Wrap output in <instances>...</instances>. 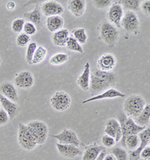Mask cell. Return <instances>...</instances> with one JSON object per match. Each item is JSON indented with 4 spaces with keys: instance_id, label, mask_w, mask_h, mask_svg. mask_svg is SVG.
<instances>
[{
    "instance_id": "7dc6e473",
    "label": "cell",
    "mask_w": 150,
    "mask_h": 160,
    "mask_svg": "<svg viewBox=\"0 0 150 160\" xmlns=\"http://www.w3.org/2000/svg\"><path fill=\"white\" fill-rule=\"evenodd\" d=\"M0 108H1V105H0Z\"/></svg>"
},
{
    "instance_id": "7a4b0ae2",
    "label": "cell",
    "mask_w": 150,
    "mask_h": 160,
    "mask_svg": "<svg viewBox=\"0 0 150 160\" xmlns=\"http://www.w3.org/2000/svg\"><path fill=\"white\" fill-rule=\"evenodd\" d=\"M146 105V99L138 94H132L125 98L123 103L124 113L128 117L134 119Z\"/></svg>"
},
{
    "instance_id": "d4e9b609",
    "label": "cell",
    "mask_w": 150,
    "mask_h": 160,
    "mask_svg": "<svg viewBox=\"0 0 150 160\" xmlns=\"http://www.w3.org/2000/svg\"><path fill=\"white\" fill-rule=\"evenodd\" d=\"M46 26L47 29L51 32L60 30L64 26V19L61 16H52L47 18Z\"/></svg>"
},
{
    "instance_id": "8992f818",
    "label": "cell",
    "mask_w": 150,
    "mask_h": 160,
    "mask_svg": "<svg viewBox=\"0 0 150 160\" xmlns=\"http://www.w3.org/2000/svg\"><path fill=\"white\" fill-rule=\"evenodd\" d=\"M17 141L20 148L27 151H31L36 149L38 146L36 140L29 132L27 125L21 122L19 123V126H18Z\"/></svg>"
},
{
    "instance_id": "4316f807",
    "label": "cell",
    "mask_w": 150,
    "mask_h": 160,
    "mask_svg": "<svg viewBox=\"0 0 150 160\" xmlns=\"http://www.w3.org/2000/svg\"><path fill=\"white\" fill-rule=\"evenodd\" d=\"M47 54V50L44 46L39 45L37 47V49L35 52L34 56L31 62V65H37L43 62L44 59L46 58Z\"/></svg>"
},
{
    "instance_id": "277c9868",
    "label": "cell",
    "mask_w": 150,
    "mask_h": 160,
    "mask_svg": "<svg viewBox=\"0 0 150 160\" xmlns=\"http://www.w3.org/2000/svg\"><path fill=\"white\" fill-rule=\"evenodd\" d=\"M100 38L110 48H113L117 44L119 38L118 28L109 21H104L100 26Z\"/></svg>"
},
{
    "instance_id": "b9f144b4",
    "label": "cell",
    "mask_w": 150,
    "mask_h": 160,
    "mask_svg": "<svg viewBox=\"0 0 150 160\" xmlns=\"http://www.w3.org/2000/svg\"><path fill=\"white\" fill-rule=\"evenodd\" d=\"M140 158L144 160H149L150 159V147L149 145L146 146V148L143 149V150L140 152Z\"/></svg>"
},
{
    "instance_id": "7c38bea8",
    "label": "cell",
    "mask_w": 150,
    "mask_h": 160,
    "mask_svg": "<svg viewBox=\"0 0 150 160\" xmlns=\"http://www.w3.org/2000/svg\"><path fill=\"white\" fill-rule=\"evenodd\" d=\"M107 19L109 22L115 27L119 28L121 27V22L124 15L123 6L119 2H114L110 5L107 12Z\"/></svg>"
},
{
    "instance_id": "7402d4cb",
    "label": "cell",
    "mask_w": 150,
    "mask_h": 160,
    "mask_svg": "<svg viewBox=\"0 0 150 160\" xmlns=\"http://www.w3.org/2000/svg\"><path fill=\"white\" fill-rule=\"evenodd\" d=\"M23 16L24 18L27 20V21L34 23L36 27H42V13L38 5H36L35 8L31 12L24 13Z\"/></svg>"
},
{
    "instance_id": "ee69618b",
    "label": "cell",
    "mask_w": 150,
    "mask_h": 160,
    "mask_svg": "<svg viewBox=\"0 0 150 160\" xmlns=\"http://www.w3.org/2000/svg\"><path fill=\"white\" fill-rule=\"evenodd\" d=\"M107 153V152H106V150H104L103 151H101V152H100L99 156H98V157L96 158L95 160H104V156H106Z\"/></svg>"
},
{
    "instance_id": "603a6c76",
    "label": "cell",
    "mask_w": 150,
    "mask_h": 160,
    "mask_svg": "<svg viewBox=\"0 0 150 160\" xmlns=\"http://www.w3.org/2000/svg\"><path fill=\"white\" fill-rule=\"evenodd\" d=\"M69 36V31L67 29H62L53 32L52 35V42L57 47H65L66 42Z\"/></svg>"
},
{
    "instance_id": "f6af8a7d",
    "label": "cell",
    "mask_w": 150,
    "mask_h": 160,
    "mask_svg": "<svg viewBox=\"0 0 150 160\" xmlns=\"http://www.w3.org/2000/svg\"><path fill=\"white\" fill-rule=\"evenodd\" d=\"M104 160H116V159L112 153H107L104 158Z\"/></svg>"
},
{
    "instance_id": "f1b7e54d",
    "label": "cell",
    "mask_w": 150,
    "mask_h": 160,
    "mask_svg": "<svg viewBox=\"0 0 150 160\" xmlns=\"http://www.w3.org/2000/svg\"><path fill=\"white\" fill-rule=\"evenodd\" d=\"M139 144H140V138L138 135H128L124 141V147L127 148L130 151L138 148Z\"/></svg>"
},
{
    "instance_id": "484cf974",
    "label": "cell",
    "mask_w": 150,
    "mask_h": 160,
    "mask_svg": "<svg viewBox=\"0 0 150 160\" xmlns=\"http://www.w3.org/2000/svg\"><path fill=\"white\" fill-rule=\"evenodd\" d=\"M134 122L139 126L147 127L149 126L150 120V105L149 104H146L141 113L134 119Z\"/></svg>"
},
{
    "instance_id": "ac0fdd59",
    "label": "cell",
    "mask_w": 150,
    "mask_h": 160,
    "mask_svg": "<svg viewBox=\"0 0 150 160\" xmlns=\"http://www.w3.org/2000/svg\"><path fill=\"white\" fill-rule=\"evenodd\" d=\"M0 94L14 102H17L19 100V95L16 87L8 81H5L0 84Z\"/></svg>"
},
{
    "instance_id": "d590c367",
    "label": "cell",
    "mask_w": 150,
    "mask_h": 160,
    "mask_svg": "<svg viewBox=\"0 0 150 160\" xmlns=\"http://www.w3.org/2000/svg\"><path fill=\"white\" fill-rule=\"evenodd\" d=\"M31 38L29 35H28L25 33L21 32L17 35L16 38V43L19 47H25L30 43Z\"/></svg>"
},
{
    "instance_id": "5b68a950",
    "label": "cell",
    "mask_w": 150,
    "mask_h": 160,
    "mask_svg": "<svg viewBox=\"0 0 150 160\" xmlns=\"http://www.w3.org/2000/svg\"><path fill=\"white\" fill-rule=\"evenodd\" d=\"M27 126L36 140L37 144L42 145L46 142L49 135V128L47 123L41 120H33L29 122Z\"/></svg>"
},
{
    "instance_id": "83f0119b",
    "label": "cell",
    "mask_w": 150,
    "mask_h": 160,
    "mask_svg": "<svg viewBox=\"0 0 150 160\" xmlns=\"http://www.w3.org/2000/svg\"><path fill=\"white\" fill-rule=\"evenodd\" d=\"M141 2H142L140 0H123V1L119 2L123 9L125 8L133 12L140 11Z\"/></svg>"
},
{
    "instance_id": "4dcf8cb0",
    "label": "cell",
    "mask_w": 150,
    "mask_h": 160,
    "mask_svg": "<svg viewBox=\"0 0 150 160\" xmlns=\"http://www.w3.org/2000/svg\"><path fill=\"white\" fill-rule=\"evenodd\" d=\"M71 34V36L74 37L80 44H86L87 38H88V35H87L86 29L84 28H78V29H74Z\"/></svg>"
},
{
    "instance_id": "8fae6325",
    "label": "cell",
    "mask_w": 150,
    "mask_h": 160,
    "mask_svg": "<svg viewBox=\"0 0 150 160\" xmlns=\"http://www.w3.org/2000/svg\"><path fill=\"white\" fill-rule=\"evenodd\" d=\"M140 138V144L138 148L134 150H131L129 152V159L130 160H139L140 159V155L143 149L146 146L149 145L150 141V128L149 126H147L140 133L138 134Z\"/></svg>"
},
{
    "instance_id": "d6a6232c",
    "label": "cell",
    "mask_w": 150,
    "mask_h": 160,
    "mask_svg": "<svg viewBox=\"0 0 150 160\" xmlns=\"http://www.w3.org/2000/svg\"><path fill=\"white\" fill-rule=\"evenodd\" d=\"M112 154L114 155L116 160H128V156L126 150L123 148L115 147L112 149Z\"/></svg>"
},
{
    "instance_id": "5bb4252c",
    "label": "cell",
    "mask_w": 150,
    "mask_h": 160,
    "mask_svg": "<svg viewBox=\"0 0 150 160\" xmlns=\"http://www.w3.org/2000/svg\"><path fill=\"white\" fill-rule=\"evenodd\" d=\"M104 134L114 138L116 143L121 141L122 129L119 122L118 121L117 119L110 118L107 120L106 123H105Z\"/></svg>"
},
{
    "instance_id": "ba28073f",
    "label": "cell",
    "mask_w": 150,
    "mask_h": 160,
    "mask_svg": "<svg viewBox=\"0 0 150 160\" xmlns=\"http://www.w3.org/2000/svg\"><path fill=\"white\" fill-rule=\"evenodd\" d=\"M121 26L128 32L137 34L140 28V20L136 13L127 11L123 15Z\"/></svg>"
},
{
    "instance_id": "9a60e30c",
    "label": "cell",
    "mask_w": 150,
    "mask_h": 160,
    "mask_svg": "<svg viewBox=\"0 0 150 160\" xmlns=\"http://www.w3.org/2000/svg\"><path fill=\"white\" fill-rule=\"evenodd\" d=\"M125 97V94L124 92H122L121 91L116 90V89L111 88L107 89V90L103 91L101 93L93 96L92 97L87 98L83 102V104L89 103V102H95V101H100V100L104 99H110V98H124Z\"/></svg>"
},
{
    "instance_id": "f35d334b",
    "label": "cell",
    "mask_w": 150,
    "mask_h": 160,
    "mask_svg": "<svg viewBox=\"0 0 150 160\" xmlns=\"http://www.w3.org/2000/svg\"><path fill=\"white\" fill-rule=\"evenodd\" d=\"M92 2L95 7L99 9H105L112 5V1L110 0H95Z\"/></svg>"
},
{
    "instance_id": "7bdbcfd3",
    "label": "cell",
    "mask_w": 150,
    "mask_h": 160,
    "mask_svg": "<svg viewBox=\"0 0 150 160\" xmlns=\"http://www.w3.org/2000/svg\"><path fill=\"white\" fill-rule=\"evenodd\" d=\"M16 8V3L13 1L8 2L6 4V8L8 11H14Z\"/></svg>"
},
{
    "instance_id": "bcb514c9",
    "label": "cell",
    "mask_w": 150,
    "mask_h": 160,
    "mask_svg": "<svg viewBox=\"0 0 150 160\" xmlns=\"http://www.w3.org/2000/svg\"><path fill=\"white\" fill-rule=\"evenodd\" d=\"M0 65H1V58H0Z\"/></svg>"
},
{
    "instance_id": "60d3db41",
    "label": "cell",
    "mask_w": 150,
    "mask_h": 160,
    "mask_svg": "<svg viewBox=\"0 0 150 160\" xmlns=\"http://www.w3.org/2000/svg\"><path fill=\"white\" fill-rule=\"evenodd\" d=\"M140 8H141L142 12L144 13L146 16L149 17L150 15V1H144L143 2H141L140 5Z\"/></svg>"
},
{
    "instance_id": "2e32d148",
    "label": "cell",
    "mask_w": 150,
    "mask_h": 160,
    "mask_svg": "<svg viewBox=\"0 0 150 160\" xmlns=\"http://www.w3.org/2000/svg\"><path fill=\"white\" fill-rule=\"evenodd\" d=\"M116 65V59L113 53H104L97 60L98 69L102 72H112Z\"/></svg>"
},
{
    "instance_id": "3957f363",
    "label": "cell",
    "mask_w": 150,
    "mask_h": 160,
    "mask_svg": "<svg viewBox=\"0 0 150 160\" xmlns=\"http://www.w3.org/2000/svg\"><path fill=\"white\" fill-rule=\"evenodd\" d=\"M118 121L119 122L122 129L121 144L124 147V141L125 138L130 135H138L146 127L139 126L134 122V119L128 117L124 112H120L118 115Z\"/></svg>"
},
{
    "instance_id": "44dd1931",
    "label": "cell",
    "mask_w": 150,
    "mask_h": 160,
    "mask_svg": "<svg viewBox=\"0 0 150 160\" xmlns=\"http://www.w3.org/2000/svg\"><path fill=\"white\" fill-rule=\"evenodd\" d=\"M86 6L84 0H70L68 2V10L76 18L83 16L86 11Z\"/></svg>"
},
{
    "instance_id": "ab89813d",
    "label": "cell",
    "mask_w": 150,
    "mask_h": 160,
    "mask_svg": "<svg viewBox=\"0 0 150 160\" xmlns=\"http://www.w3.org/2000/svg\"><path fill=\"white\" fill-rule=\"evenodd\" d=\"M9 120H10V119H9L8 113L5 112L2 108H0V126L5 125Z\"/></svg>"
},
{
    "instance_id": "d6986e66",
    "label": "cell",
    "mask_w": 150,
    "mask_h": 160,
    "mask_svg": "<svg viewBox=\"0 0 150 160\" xmlns=\"http://www.w3.org/2000/svg\"><path fill=\"white\" fill-rule=\"evenodd\" d=\"M0 105L2 109L8 114L10 120H14L18 113V105L17 102L11 101L8 98L4 97L2 94H0Z\"/></svg>"
},
{
    "instance_id": "6da1fadb",
    "label": "cell",
    "mask_w": 150,
    "mask_h": 160,
    "mask_svg": "<svg viewBox=\"0 0 150 160\" xmlns=\"http://www.w3.org/2000/svg\"><path fill=\"white\" fill-rule=\"evenodd\" d=\"M117 81L118 77L114 72L94 69L90 74L89 90L92 96H95L115 86Z\"/></svg>"
},
{
    "instance_id": "8d00e7d4",
    "label": "cell",
    "mask_w": 150,
    "mask_h": 160,
    "mask_svg": "<svg viewBox=\"0 0 150 160\" xmlns=\"http://www.w3.org/2000/svg\"><path fill=\"white\" fill-rule=\"evenodd\" d=\"M23 31V33L30 36V35H35L37 32V27L34 23L27 21L24 24Z\"/></svg>"
},
{
    "instance_id": "30bf717a",
    "label": "cell",
    "mask_w": 150,
    "mask_h": 160,
    "mask_svg": "<svg viewBox=\"0 0 150 160\" xmlns=\"http://www.w3.org/2000/svg\"><path fill=\"white\" fill-rule=\"evenodd\" d=\"M14 86L23 90H29L34 86V75L29 71L20 72L15 76L14 80Z\"/></svg>"
},
{
    "instance_id": "4fadbf2b",
    "label": "cell",
    "mask_w": 150,
    "mask_h": 160,
    "mask_svg": "<svg viewBox=\"0 0 150 160\" xmlns=\"http://www.w3.org/2000/svg\"><path fill=\"white\" fill-rule=\"evenodd\" d=\"M40 8L42 14L47 18L52 16H61V14H63L65 12L62 5L56 1L44 2Z\"/></svg>"
},
{
    "instance_id": "836d02e7",
    "label": "cell",
    "mask_w": 150,
    "mask_h": 160,
    "mask_svg": "<svg viewBox=\"0 0 150 160\" xmlns=\"http://www.w3.org/2000/svg\"><path fill=\"white\" fill-rule=\"evenodd\" d=\"M37 47H38V44L36 42H31L27 45V52H26V60L29 64L31 65L33 56H34L35 52L36 51Z\"/></svg>"
},
{
    "instance_id": "9c48e42d",
    "label": "cell",
    "mask_w": 150,
    "mask_h": 160,
    "mask_svg": "<svg viewBox=\"0 0 150 160\" xmlns=\"http://www.w3.org/2000/svg\"><path fill=\"white\" fill-rule=\"evenodd\" d=\"M52 137L56 139L60 144L75 145L78 148L82 145V143H81L77 134L71 129H65L59 134L53 135Z\"/></svg>"
},
{
    "instance_id": "74e56055",
    "label": "cell",
    "mask_w": 150,
    "mask_h": 160,
    "mask_svg": "<svg viewBox=\"0 0 150 160\" xmlns=\"http://www.w3.org/2000/svg\"><path fill=\"white\" fill-rule=\"evenodd\" d=\"M101 143H102L104 148H111L113 147H114V145L116 144V141L113 137H110L104 134L101 137Z\"/></svg>"
},
{
    "instance_id": "e575fe53",
    "label": "cell",
    "mask_w": 150,
    "mask_h": 160,
    "mask_svg": "<svg viewBox=\"0 0 150 160\" xmlns=\"http://www.w3.org/2000/svg\"><path fill=\"white\" fill-rule=\"evenodd\" d=\"M26 21L23 18H16L12 23V29L15 33H21L23 32L24 24Z\"/></svg>"
},
{
    "instance_id": "52a82bcc",
    "label": "cell",
    "mask_w": 150,
    "mask_h": 160,
    "mask_svg": "<svg viewBox=\"0 0 150 160\" xmlns=\"http://www.w3.org/2000/svg\"><path fill=\"white\" fill-rule=\"evenodd\" d=\"M51 105L55 111L63 112L71 107V98L70 95L64 91H57L51 97Z\"/></svg>"
},
{
    "instance_id": "f546056e",
    "label": "cell",
    "mask_w": 150,
    "mask_h": 160,
    "mask_svg": "<svg viewBox=\"0 0 150 160\" xmlns=\"http://www.w3.org/2000/svg\"><path fill=\"white\" fill-rule=\"evenodd\" d=\"M69 57L65 53H57L51 57L50 59V63L53 66H60L68 62Z\"/></svg>"
},
{
    "instance_id": "ffe728a7",
    "label": "cell",
    "mask_w": 150,
    "mask_h": 160,
    "mask_svg": "<svg viewBox=\"0 0 150 160\" xmlns=\"http://www.w3.org/2000/svg\"><path fill=\"white\" fill-rule=\"evenodd\" d=\"M90 74H91V69H90V63L86 62L84 66L83 72L79 76L77 80V83L80 88L83 91H88L90 90Z\"/></svg>"
},
{
    "instance_id": "1f68e13d",
    "label": "cell",
    "mask_w": 150,
    "mask_h": 160,
    "mask_svg": "<svg viewBox=\"0 0 150 160\" xmlns=\"http://www.w3.org/2000/svg\"><path fill=\"white\" fill-rule=\"evenodd\" d=\"M65 47L68 48L69 51H75V52H77V53H83V49L81 46V44L77 42L76 39L71 36L68 37L67 42H66V45Z\"/></svg>"
},
{
    "instance_id": "cb8c5ba5",
    "label": "cell",
    "mask_w": 150,
    "mask_h": 160,
    "mask_svg": "<svg viewBox=\"0 0 150 160\" xmlns=\"http://www.w3.org/2000/svg\"><path fill=\"white\" fill-rule=\"evenodd\" d=\"M104 150L103 146L92 144L87 147L82 154V160H95L99 156L100 152Z\"/></svg>"
},
{
    "instance_id": "e0dca14e",
    "label": "cell",
    "mask_w": 150,
    "mask_h": 160,
    "mask_svg": "<svg viewBox=\"0 0 150 160\" xmlns=\"http://www.w3.org/2000/svg\"><path fill=\"white\" fill-rule=\"evenodd\" d=\"M56 147L57 150H58L59 153L66 158L74 159V158L81 156L83 154V151L80 149V148L75 146V145L56 143Z\"/></svg>"
}]
</instances>
